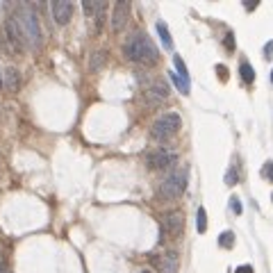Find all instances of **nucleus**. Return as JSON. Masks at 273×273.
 Returning a JSON list of instances; mask_svg holds the SVG:
<instances>
[{
	"label": "nucleus",
	"instance_id": "obj_10",
	"mask_svg": "<svg viewBox=\"0 0 273 273\" xmlns=\"http://www.w3.org/2000/svg\"><path fill=\"white\" fill-rule=\"evenodd\" d=\"M3 86H7V91H18V86H21V75H18L16 68H7L3 75Z\"/></svg>",
	"mask_w": 273,
	"mask_h": 273
},
{
	"label": "nucleus",
	"instance_id": "obj_29",
	"mask_svg": "<svg viewBox=\"0 0 273 273\" xmlns=\"http://www.w3.org/2000/svg\"><path fill=\"white\" fill-rule=\"evenodd\" d=\"M141 273H153V271H148V268H144V271H141Z\"/></svg>",
	"mask_w": 273,
	"mask_h": 273
},
{
	"label": "nucleus",
	"instance_id": "obj_4",
	"mask_svg": "<svg viewBox=\"0 0 273 273\" xmlns=\"http://www.w3.org/2000/svg\"><path fill=\"white\" fill-rule=\"evenodd\" d=\"M182 125V118L177 116L175 112H166L162 116H157L150 125V136L157 141H164V139H171Z\"/></svg>",
	"mask_w": 273,
	"mask_h": 273
},
{
	"label": "nucleus",
	"instance_id": "obj_2",
	"mask_svg": "<svg viewBox=\"0 0 273 273\" xmlns=\"http://www.w3.org/2000/svg\"><path fill=\"white\" fill-rule=\"evenodd\" d=\"M123 53L127 55V59H132L136 64H146V66H153L159 59L157 46L153 43V39L148 34H134L132 39H127L125 46H123Z\"/></svg>",
	"mask_w": 273,
	"mask_h": 273
},
{
	"label": "nucleus",
	"instance_id": "obj_27",
	"mask_svg": "<svg viewBox=\"0 0 273 273\" xmlns=\"http://www.w3.org/2000/svg\"><path fill=\"white\" fill-rule=\"evenodd\" d=\"M216 68H218V73H221V80H225V77H228V71H225L223 66H216Z\"/></svg>",
	"mask_w": 273,
	"mask_h": 273
},
{
	"label": "nucleus",
	"instance_id": "obj_7",
	"mask_svg": "<svg viewBox=\"0 0 273 273\" xmlns=\"http://www.w3.org/2000/svg\"><path fill=\"white\" fill-rule=\"evenodd\" d=\"M150 262H153V266L157 268L159 273H177V264H180V259H177L175 250H166L164 255H155V257H150Z\"/></svg>",
	"mask_w": 273,
	"mask_h": 273
},
{
	"label": "nucleus",
	"instance_id": "obj_12",
	"mask_svg": "<svg viewBox=\"0 0 273 273\" xmlns=\"http://www.w3.org/2000/svg\"><path fill=\"white\" fill-rule=\"evenodd\" d=\"M148 96H153V98H157V100H164L168 96V86H166V82H155L153 86L148 89Z\"/></svg>",
	"mask_w": 273,
	"mask_h": 273
},
{
	"label": "nucleus",
	"instance_id": "obj_16",
	"mask_svg": "<svg viewBox=\"0 0 273 273\" xmlns=\"http://www.w3.org/2000/svg\"><path fill=\"white\" fill-rule=\"evenodd\" d=\"M173 66H175V73H177V75L189 77V71H187V66H185V62H182L180 55H175V57H173Z\"/></svg>",
	"mask_w": 273,
	"mask_h": 273
},
{
	"label": "nucleus",
	"instance_id": "obj_8",
	"mask_svg": "<svg viewBox=\"0 0 273 273\" xmlns=\"http://www.w3.org/2000/svg\"><path fill=\"white\" fill-rule=\"evenodd\" d=\"M127 16H130V3H116L114 5V14H112V30L116 32H121L123 27H125V23H127Z\"/></svg>",
	"mask_w": 273,
	"mask_h": 273
},
{
	"label": "nucleus",
	"instance_id": "obj_30",
	"mask_svg": "<svg viewBox=\"0 0 273 273\" xmlns=\"http://www.w3.org/2000/svg\"><path fill=\"white\" fill-rule=\"evenodd\" d=\"M0 86H3V75H0Z\"/></svg>",
	"mask_w": 273,
	"mask_h": 273
},
{
	"label": "nucleus",
	"instance_id": "obj_28",
	"mask_svg": "<svg viewBox=\"0 0 273 273\" xmlns=\"http://www.w3.org/2000/svg\"><path fill=\"white\" fill-rule=\"evenodd\" d=\"M246 7H248V9H255V7H257V0H250V3H246Z\"/></svg>",
	"mask_w": 273,
	"mask_h": 273
},
{
	"label": "nucleus",
	"instance_id": "obj_24",
	"mask_svg": "<svg viewBox=\"0 0 273 273\" xmlns=\"http://www.w3.org/2000/svg\"><path fill=\"white\" fill-rule=\"evenodd\" d=\"M264 55H266V57H271V55H273V41H271V43H266V48H264Z\"/></svg>",
	"mask_w": 273,
	"mask_h": 273
},
{
	"label": "nucleus",
	"instance_id": "obj_6",
	"mask_svg": "<svg viewBox=\"0 0 273 273\" xmlns=\"http://www.w3.org/2000/svg\"><path fill=\"white\" fill-rule=\"evenodd\" d=\"M177 162V155L175 153H168L164 148H155L146 155V166L148 168H168Z\"/></svg>",
	"mask_w": 273,
	"mask_h": 273
},
{
	"label": "nucleus",
	"instance_id": "obj_1",
	"mask_svg": "<svg viewBox=\"0 0 273 273\" xmlns=\"http://www.w3.org/2000/svg\"><path fill=\"white\" fill-rule=\"evenodd\" d=\"M9 18H12L14 27H16V34H18V39H21V43H27L30 48H41L43 34H41L39 21H36L34 12H32L30 7L21 5V7L14 9V14Z\"/></svg>",
	"mask_w": 273,
	"mask_h": 273
},
{
	"label": "nucleus",
	"instance_id": "obj_22",
	"mask_svg": "<svg viewBox=\"0 0 273 273\" xmlns=\"http://www.w3.org/2000/svg\"><path fill=\"white\" fill-rule=\"evenodd\" d=\"M225 48L228 50H235V34H232V32L225 36Z\"/></svg>",
	"mask_w": 273,
	"mask_h": 273
},
{
	"label": "nucleus",
	"instance_id": "obj_31",
	"mask_svg": "<svg viewBox=\"0 0 273 273\" xmlns=\"http://www.w3.org/2000/svg\"><path fill=\"white\" fill-rule=\"evenodd\" d=\"M271 82H273V71H271Z\"/></svg>",
	"mask_w": 273,
	"mask_h": 273
},
{
	"label": "nucleus",
	"instance_id": "obj_23",
	"mask_svg": "<svg viewBox=\"0 0 273 273\" xmlns=\"http://www.w3.org/2000/svg\"><path fill=\"white\" fill-rule=\"evenodd\" d=\"M100 59H105V57H103V53H96V55H94V62H91V66H94V68H98Z\"/></svg>",
	"mask_w": 273,
	"mask_h": 273
},
{
	"label": "nucleus",
	"instance_id": "obj_3",
	"mask_svg": "<svg viewBox=\"0 0 273 273\" xmlns=\"http://www.w3.org/2000/svg\"><path fill=\"white\" fill-rule=\"evenodd\" d=\"M187 177H189V168L180 166V168H173L168 175H164L157 185V196L162 200H175L177 196L185 194L187 189Z\"/></svg>",
	"mask_w": 273,
	"mask_h": 273
},
{
	"label": "nucleus",
	"instance_id": "obj_20",
	"mask_svg": "<svg viewBox=\"0 0 273 273\" xmlns=\"http://www.w3.org/2000/svg\"><path fill=\"white\" fill-rule=\"evenodd\" d=\"M262 175H264V177H268V180L273 182V162H266V164H264Z\"/></svg>",
	"mask_w": 273,
	"mask_h": 273
},
{
	"label": "nucleus",
	"instance_id": "obj_18",
	"mask_svg": "<svg viewBox=\"0 0 273 273\" xmlns=\"http://www.w3.org/2000/svg\"><path fill=\"white\" fill-rule=\"evenodd\" d=\"M198 232L203 235L205 230H207V214H205V207H198Z\"/></svg>",
	"mask_w": 273,
	"mask_h": 273
},
{
	"label": "nucleus",
	"instance_id": "obj_5",
	"mask_svg": "<svg viewBox=\"0 0 273 273\" xmlns=\"http://www.w3.org/2000/svg\"><path fill=\"white\" fill-rule=\"evenodd\" d=\"M182 230H185V214L177 212V209L162 214V218H159V241L177 239L182 235Z\"/></svg>",
	"mask_w": 273,
	"mask_h": 273
},
{
	"label": "nucleus",
	"instance_id": "obj_21",
	"mask_svg": "<svg viewBox=\"0 0 273 273\" xmlns=\"http://www.w3.org/2000/svg\"><path fill=\"white\" fill-rule=\"evenodd\" d=\"M230 209L235 214H241V203H239V198H235V196L230 198Z\"/></svg>",
	"mask_w": 273,
	"mask_h": 273
},
{
	"label": "nucleus",
	"instance_id": "obj_17",
	"mask_svg": "<svg viewBox=\"0 0 273 273\" xmlns=\"http://www.w3.org/2000/svg\"><path fill=\"white\" fill-rule=\"evenodd\" d=\"M218 244H221L223 248H232V246H235V235H232V232H223V235L218 237Z\"/></svg>",
	"mask_w": 273,
	"mask_h": 273
},
{
	"label": "nucleus",
	"instance_id": "obj_13",
	"mask_svg": "<svg viewBox=\"0 0 273 273\" xmlns=\"http://www.w3.org/2000/svg\"><path fill=\"white\" fill-rule=\"evenodd\" d=\"M168 75H171V80H173V84L177 86V91H180V94H189V77H182V75H177V73H168Z\"/></svg>",
	"mask_w": 273,
	"mask_h": 273
},
{
	"label": "nucleus",
	"instance_id": "obj_25",
	"mask_svg": "<svg viewBox=\"0 0 273 273\" xmlns=\"http://www.w3.org/2000/svg\"><path fill=\"white\" fill-rule=\"evenodd\" d=\"M0 273H12V268H9L7 264L3 262V259H0Z\"/></svg>",
	"mask_w": 273,
	"mask_h": 273
},
{
	"label": "nucleus",
	"instance_id": "obj_26",
	"mask_svg": "<svg viewBox=\"0 0 273 273\" xmlns=\"http://www.w3.org/2000/svg\"><path fill=\"white\" fill-rule=\"evenodd\" d=\"M235 273H253V268H250V266H239Z\"/></svg>",
	"mask_w": 273,
	"mask_h": 273
},
{
	"label": "nucleus",
	"instance_id": "obj_15",
	"mask_svg": "<svg viewBox=\"0 0 273 273\" xmlns=\"http://www.w3.org/2000/svg\"><path fill=\"white\" fill-rule=\"evenodd\" d=\"M239 73H241V80L244 82H253L255 80V71H253V66H250L248 62H241Z\"/></svg>",
	"mask_w": 273,
	"mask_h": 273
},
{
	"label": "nucleus",
	"instance_id": "obj_11",
	"mask_svg": "<svg viewBox=\"0 0 273 273\" xmlns=\"http://www.w3.org/2000/svg\"><path fill=\"white\" fill-rule=\"evenodd\" d=\"M157 34H159V39H162L164 48L171 50L173 48V39H171V32H168V27H166V23H164V21L157 23Z\"/></svg>",
	"mask_w": 273,
	"mask_h": 273
},
{
	"label": "nucleus",
	"instance_id": "obj_14",
	"mask_svg": "<svg viewBox=\"0 0 273 273\" xmlns=\"http://www.w3.org/2000/svg\"><path fill=\"white\" fill-rule=\"evenodd\" d=\"M103 5L105 3H98V0H84V3H82V7H84L86 16H96V14L103 9Z\"/></svg>",
	"mask_w": 273,
	"mask_h": 273
},
{
	"label": "nucleus",
	"instance_id": "obj_9",
	"mask_svg": "<svg viewBox=\"0 0 273 273\" xmlns=\"http://www.w3.org/2000/svg\"><path fill=\"white\" fill-rule=\"evenodd\" d=\"M71 14H73V5L66 3V0H57V3H53V16L55 21L59 23V25H66L68 21H71Z\"/></svg>",
	"mask_w": 273,
	"mask_h": 273
},
{
	"label": "nucleus",
	"instance_id": "obj_19",
	"mask_svg": "<svg viewBox=\"0 0 273 273\" xmlns=\"http://www.w3.org/2000/svg\"><path fill=\"white\" fill-rule=\"evenodd\" d=\"M237 180H239V173H237V166H230L225 173V185H237Z\"/></svg>",
	"mask_w": 273,
	"mask_h": 273
}]
</instances>
